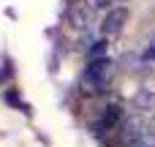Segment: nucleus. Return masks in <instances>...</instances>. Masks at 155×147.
<instances>
[{
    "label": "nucleus",
    "mask_w": 155,
    "mask_h": 147,
    "mask_svg": "<svg viewBox=\"0 0 155 147\" xmlns=\"http://www.w3.org/2000/svg\"><path fill=\"white\" fill-rule=\"evenodd\" d=\"M112 74H114V65H112L109 57H98V60H93V63L84 68V76H82V93L93 95V93L106 90V85L112 82Z\"/></svg>",
    "instance_id": "obj_1"
},
{
    "label": "nucleus",
    "mask_w": 155,
    "mask_h": 147,
    "mask_svg": "<svg viewBox=\"0 0 155 147\" xmlns=\"http://www.w3.org/2000/svg\"><path fill=\"white\" fill-rule=\"evenodd\" d=\"M128 8H123V5H117V8H109L106 11V16H104V22H101V33H104V38H112V35H120L123 33V27H125V22H128Z\"/></svg>",
    "instance_id": "obj_2"
},
{
    "label": "nucleus",
    "mask_w": 155,
    "mask_h": 147,
    "mask_svg": "<svg viewBox=\"0 0 155 147\" xmlns=\"http://www.w3.org/2000/svg\"><path fill=\"white\" fill-rule=\"evenodd\" d=\"M120 120H123V112H120V106H117V104H109V106H104V112H101V117L93 123V128H95L98 134H104V131H112V128H117V125H120Z\"/></svg>",
    "instance_id": "obj_3"
},
{
    "label": "nucleus",
    "mask_w": 155,
    "mask_h": 147,
    "mask_svg": "<svg viewBox=\"0 0 155 147\" xmlns=\"http://www.w3.org/2000/svg\"><path fill=\"white\" fill-rule=\"evenodd\" d=\"M68 19L76 25V27H87V19H90V11L84 8V5H79V8H74L71 14H68Z\"/></svg>",
    "instance_id": "obj_4"
},
{
    "label": "nucleus",
    "mask_w": 155,
    "mask_h": 147,
    "mask_svg": "<svg viewBox=\"0 0 155 147\" xmlns=\"http://www.w3.org/2000/svg\"><path fill=\"white\" fill-rule=\"evenodd\" d=\"M136 106H139V109H153V106H155V95L144 90V93L136 98Z\"/></svg>",
    "instance_id": "obj_5"
},
{
    "label": "nucleus",
    "mask_w": 155,
    "mask_h": 147,
    "mask_svg": "<svg viewBox=\"0 0 155 147\" xmlns=\"http://www.w3.org/2000/svg\"><path fill=\"white\" fill-rule=\"evenodd\" d=\"M106 49H109V44H106V41H95V46L90 49V57H93V60H98Z\"/></svg>",
    "instance_id": "obj_6"
},
{
    "label": "nucleus",
    "mask_w": 155,
    "mask_h": 147,
    "mask_svg": "<svg viewBox=\"0 0 155 147\" xmlns=\"http://www.w3.org/2000/svg\"><path fill=\"white\" fill-rule=\"evenodd\" d=\"M87 5H90V8H106V11H109L112 0H87Z\"/></svg>",
    "instance_id": "obj_7"
},
{
    "label": "nucleus",
    "mask_w": 155,
    "mask_h": 147,
    "mask_svg": "<svg viewBox=\"0 0 155 147\" xmlns=\"http://www.w3.org/2000/svg\"><path fill=\"white\" fill-rule=\"evenodd\" d=\"M144 60H155V46H153V49H147V52H144Z\"/></svg>",
    "instance_id": "obj_8"
}]
</instances>
